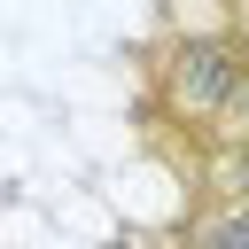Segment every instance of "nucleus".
<instances>
[{
	"label": "nucleus",
	"mask_w": 249,
	"mask_h": 249,
	"mask_svg": "<svg viewBox=\"0 0 249 249\" xmlns=\"http://www.w3.org/2000/svg\"><path fill=\"white\" fill-rule=\"evenodd\" d=\"M226 86H233L226 47H218V39H195V47L179 54V101H187V109H218V101H226Z\"/></svg>",
	"instance_id": "nucleus-1"
},
{
	"label": "nucleus",
	"mask_w": 249,
	"mask_h": 249,
	"mask_svg": "<svg viewBox=\"0 0 249 249\" xmlns=\"http://www.w3.org/2000/svg\"><path fill=\"white\" fill-rule=\"evenodd\" d=\"M202 249H249V218H226V226H210V233H202Z\"/></svg>",
	"instance_id": "nucleus-2"
}]
</instances>
